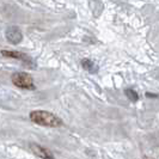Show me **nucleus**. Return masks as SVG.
Segmentation results:
<instances>
[{
  "mask_svg": "<svg viewBox=\"0 0 159 159\" xmlns=\"http://www.w3.org/2000/svg\"><path fill=\"white\" fill-rule=\"evenodd\" d=\"M30 119L32 122L46 127H59L62 125L61 120L49 111H42V110L32 111L30 114Z\"/></svg>",
  "mask_w": 159,
  "mask_h": 159,
  "instance_id": "f257e3e1",
  "label": "nucleus"
},
{
  "mask_svg": "<svg viewBox=\"0 0 159 159\" xmlns=\"http://www.w3.org/2000/svg\"><path fill=\"white\" fill-rule=\"evenodd\" d=\"M12 83L20 89H34V80L31 75L24 72H18L12 75Z\"/></svg>",
  "mask_w": 159,
  "mask_h": 159,
  "instance_id": "f03ea898",
  "label": "nucleus"
},
{
  "mask_svg": "<svg viewBox=\"0 0 159 159\" xmlns=\"http://www.w3.org/2000/svg\"><path fill=\"white\" fill-rule=\"evenodd\" d=\"M30 148H31V151L37 156V157H40L42 159H54L53 157V154H52V152L48 151L46 147H43V146H41L39 143H31L30 145Z\"/></svg>",
  "mask_w": 159,
  "mask_h": 159,
  "instance_id": "7ed1b4c3",
  "label": "nucleus"
},
{
  "mask_svg": "<svg viewBox=\"0 0 159 159\" xmlns=\"http://www.w3.org/2000/svg\"><path fill=\"white\" fill-rule=\"evenodd\" d=\"M6 39H7L10 43L17 44V43H19L22 41L23 36H22V32H20V30L18 28L12 26V28H8L7 31H6Z\"/></svg>",
  "mask_w": 159,
  "mask_h": 159,
  "instance_id": "20e7f679",
  "label": "nucleus"
},
{
  "mask_svg": "<svg viewBox=\"0 0 159 159\" xmlns=\"http://www.w3.org/2000/svg\"><path fill=\"white\" fill-rule=\"evenodd\" d=\"M1 54L4 56H7V57H13V59H19V60H29L28 56L23 54V53H19V52H11V50H2Z\"/></svg>",
  "mask_w": 159,
  "mask_h": 159,
  "instance_id": "39448f33",
  "label": "nucleus"
},
{
  "mask_svg": "<svg viewBox=\"0 0 159 159\" xmlns=\"http://www.w3.org/2000/svg\"><path fill=\"white\" fill-rule=\"evenodd\" d=\"M83 66L86 68V70H89L90 72H96L95 70H93V67H95V65L92 64L91 61H89V60H84L83 61Z\"/></svg>",
  "mask_w": 159,
  "mask_h": 159,
  "instance_id": "423d86ee",
  "label": "nucleus"
},
{
  "mask_svg": "<svg viewBox=\"0 0 159 159\" xmlns=\"http://www.w3.org/2000/svg\"><path fill=\"white\" fill-rule=\"evenodd\" d=\"M126 93H127V96L130 98V99H133V101H136V99H138V95H136L133 90L128 89V90H126Z\"/></svg>",
  "mask_w": 159,
  "mask_h": 159,
  "instance_id": "0eeeda50",
  "label": "nucleus"
}]
</instances>
